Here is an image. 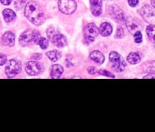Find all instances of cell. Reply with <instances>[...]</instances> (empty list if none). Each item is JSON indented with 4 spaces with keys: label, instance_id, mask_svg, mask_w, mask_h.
I'll use <instances>...</instances> for the list:
<instances>
[{
    "label": "cell",
    "instance_id": "6da1fadb",
    "mask_svg": "<svg viewBox=\"0 0 155 132\" xmlns=\"http://www.w3.org/2000/svg\"><path fill=\"white\" fill-rule=\"evenodd\" d=\"M25 14L27 18L35 25H41L44 21V11L35 2H30L27 4Z\"/></svg>",
    "mask_w": 155,
    "mask_h": 132
},
{
    "label": "cell",
    "instance_id": "7a4b0ae2",
    "mask_svg": "<svg viewBox=\"0 0 155 132\" xmlns=\"http://www.w3.org/2000/svg\"><path fill=\"white\" fill-rule=\"evenodd\" d=\"M41 38V34L38 31H33V30H27L21 34L19 37V43L21 46H28L32 43L36 44L39 43L40 39Z\"/></svg>",
    "mask_w": 155,
    "mask_h": 132
},
{
    "label": "cell",
    "instance_id": "3957f363",
    "mask_svg": "<svg viewBox=\"0 0 155 132\" xmlns=\"http://www.w3.org/2000/svg\"><path fill=\"white\" fill-rule=\"evenodd\" d=\"M110 61L112 64V68L115 72H122L126 69V62L116 52H111L110 53Z\"/></svg>",
    "mask_w": 155,
    "mask_h": 132
},
{
    "label": "cell",
    "instance_id": "277c9868",
    "mask_svg": "<svg viewBox=\"0 0 155 132\" xmlns=\"http://www.w3.org/2000/svg\"><path fill=\"white\" fill-rule=\"evenodd\" d=\"M5 71L8 78H15L21 72V65L18 61L11 59L6 62Z\"/></svg>",
    "mask_w": 155,
    "mask_h": 132
},
{
    "label": "cell",
    "instance_id": "5b68a950",
    "mask_svg": "<svg viewBox=\"0 0 155 132\" xmlns=\"http://www.w3.org/2000/svg\"><path fill=\"white\" fill-rule=\"evenodd\" d=\"M99 33L97 27L94 23H89L84 27V37L87 43L93 42L97 37Z\"/></svg>",
    "mask_w": 155,
    "mask_h": 132
},
{
    "label": "cell",
    "instance_id": "8992f818",
    "mask_svg": "<svg viewBox=\"0 0 155 132\" xmlns=\"http://www.w3.org/2000/svg\"><path fill=\"white\" fill-rule=\"evenodd\" d=\"M58 5L60 11L65 14H73L77 8L74 0H59Z\"/></svg>",
    "mask_w": 155,
    "mask_h": 132
},
{
    "label": "cell",
    "instance_id": "52a82bcc",
    "mask_svg": "<svg viewBox=\"0 0 155 132\" xmlns=\"http://www.w3.org/2000/svg\"><path fill=\"white\" fill-rule=\"evenodd\" d=\"M25 71L27 73L31 76H36L44 72V66L42 64L37 62H28L25 64Z\"/></svg>",
    "mask_w": 155,
    "mask_h": 132
},
{
    "label": "cell",
    "instance_id": "ba28073f",
    "mask_svg": "<svg viewBox=\"0 0 155 132\" xmlns=\"http://www.w3.org/2000/svg\"><path fill=\"white\" fill-rule=\"evenodd\" d=\"M139 13L144 21L151 24H155V12L149 5H144L139 10Z\"/></svg>",
    "mask_w": 155,
    "mask_h": 132
},
{
    "label": "cell",
    "instance_id": "9c48e42d",
    "mask_svg": "<svg viewBox=\"0 0 155 132\" xmlns=\"http://www.w3.org/2000/svg\"><path fill=\"white\" fill-rule=\"evenodd\" d=\"M126 27L132 34H134L137 31H141L142 29V24L140 23L139 21L131 17L128 18L126 20Z\"/></svg>",
    "mask_w": 155,
    "mask_h": 132
},
{
    "label": "cell",
    "instance_id": "30bf717a",
    "mask_svg": "<svg viewBox=\"0 0 155 132\" xmlns=\"http://www.w3.org/2000/svg\"><path fill=\"white\" fill-rule=\"evenodd\" d=\"M110 14L111 17L116 21L122 22L125 21V15L123 10L120 9L117 5H111L110 7Z\"/></svg>",
    "mask_w": 155,
    "mask_h": 132
},
{
    "label": "cell",
    "instance_id": "8fae6325",
    "mask_svg": "<svg viewBox=\"0 0 155 132\" xmlns=\"http://www.w3.org/2000/svg\"><path fill=\"white\" fill-rule=\"evenodd\" d=\"M90 7L94 16H100L102 14V0H90Z\"/></svg>",
    "mask_w": 155,
    "mask_h": 132
},
{
    "label": "cell",
    "instance_id": "7c38bea8",
    "mask_svg": "<svg viewBox=\"0 0 155 132\" xmlns=\"http://www.w3.org/2000/svg\"><path fill=\"white\" fill-rule=\"evenodd\" d=\"M2 43L6 47H13L15 42V36L11 31H7L2 35Z\"/></svg>",
    "mask_w": 155,
    "mask_h": 132
},
{
    "label": "cell",
    "instance_id": "4fadbf2b",
    "mask_svg": "<svg viewBox=\"0 0 155 132\" xmlns=\"http://www.w3.org/2000/svg\"><path fill=\"white\" fill-rule=\"evenodd\" d=\"M51 40L53 43L59 48H62L67 45L66 37L62 34H55L54 36L52 37Z\"/></svg>",
    "mask_w": 155,
    "mask_h": 132
},
{
    "label": "cell",
    "instance_id": "5bb4252c",
    "mask_svg": "<svg viewBox=\"0 0 155 132\" xmlns=\"http://www.w3.org/2000/svg\"><path fill=\"white\" fill-rule=\"evenodd\" d=\"M112 31H113V27L111 24L108 22H104L101 24L99 29V33L101 34V36L103 37H108L111 34Z\"/></svg>",
    "mask_w": 155,
    "mask_h": 132
},
{
    "label": "cell",
    "instance_id": "9a60e30c",
    "mask_svg": "<svg viewBox=\"0 0 155 132\" xmlns=\"http://www.w3.org/2000/svg\"><path fill=\"white\" fill-rule=\"evenodd\" d=\"M63 71V68H62L61 65H53V66H52L51 72H50V76H51L52 78L57 79V78H60Z\"/></svg>",
    "mask_w": 155,
    "mask_h": 132
},
{
    "label": "cell",
    "instance_id": "2e32d148",
    "mask_svg": "<svg viewBox=\"0 0 155 132\" xmlns=\"http://www.w3.org/2000/svg\"><path fill=\"white\" fill-rule=\"evenodd\" d=\"M91 59L97 64H103L104 62V56L100 51H93L90 54Z\"/></svg>",
    "mask_w": 155,
    "mask_h": 132
},
{
    "label": "cell",
    "instance_id": "e0dca14e",
    "mask_svg": "<svg viewBox=\"0 0 155 132\" xmlns=\"http://www.w3.org/2000/svg\"><path fill=\"white\" fill-rule=\"evenodd\" d=\"M2 14H3V18L6 22H11L15 18L16 14L14 11L9 8H6L2 11Z\"/></svg>",
    "mask_w": 155,
    "mask_h": 132
},
{
    "label": "cell",
    "instance_id": "ac0fdd59",
    "mask_svg": "<svg viewBox=\"0 0 155 132\" xmlns=\"http://www.w3.org/2000/svg\"><path fill=\"white\" fill-rule=\"evenodd\" d=\"M128 62L132 65H135L141 61V56L138 53H131L127 57Z\"/></svg>",
    "mask_w": 155,
    "mask_h": 132
},
{
    "label": "cell",
    "instance_id": "d6986e66",
    "mask_svg": "<svg viewBox=\"0 0 155 132\" xmlns=\"http://www.w3.org/2000/svg\"><path fill=\"white\" fill-rule=\"evenodd\" d=\"M143 71L148 73H155V61L145 62L142 65Z\"/></svg>",
    "mask_w": 155,
    "mask_h": 132
},
{
    "label": "cell",
    "instance_id": "ffe728a7",
    "mask_svg": "<svg viewBox=\"0 0 155 132\" xmlns=\"http://www.w3.org/2000/svg\"><path fill=\"white\" fill-rule=\"evenodd\" d=\"M47 56L52 62H57L61 58V54L57 50H51L47 53Z\"/></svg>",
    "mask_w": 155,
    "mask_h": 132
},
{
    "label": "cell",
    "instance_id": "44dd1931",
    "mask_svg": "<svg viewBox=\"0 0 155 132\" xmlns=\"http://www.w3.org/2000/svg\"><path fill=\"white\" fill-rule=\"evenodd\" d=\"M146 33L150 40L155 41V24H150L146 28Z\"/></svg>",
    "mask_w": 155,
    "mask_h": 132
},
{
    "label": "cell",
    "instance_id": "7402d4cb",
    "mask_svg": "<svg viewBox=\"0 0 155 132\" xmlns=\"http://www.w3.org/2000/svg\"><path fill=\"white\" fill-rule=\"evenodd\" d=\"M38 45H40V47L43 49V50H46L47 49L49 46V41L48 40L46 39V38H41L40 41H39Z\"/></svg>",
    "mask_w": 155,
    "mask_h": 132
},
{
    "label": "cell",
    "instance_id": "603a6c76",
    "mask_svg": "<svg viewBox=\"0 0 155 132\" xmlns=\"http://www.w3.org/2000/svg\"><path fill=\"white\" fill-rule=\"evenodd\" d=\"M134 36V40H135V42L137 43H140L142 41V34H141V31H137L133 34Z\"/></svg>",
    "mask_w": 155,
    "mask_h": 132
},
{
    "label": "cell",
    "instance_id": "cb8c5ba5",
    "mask_svg": "<svg viewBox=\"0 0 155 132\" xmlns=\"http://www.w3.org/2000/svg\"><path fill=\"white\" fill-rule=\"evenodd\" d=\"M26 3V0H15V6L18 9H21Z\"/></svg>",
    "mask_w": 155,
    "mask_h": 132
},
{
    "label": "cell",
    "instance_id": "d4e9b609",
    "mask_svg": "<svg viewBox=\"0 0 155 132\" xmlns=\"http://www.w3.org/2000/svg\"><path fill=\"white\" fill-rule=\"evenodd\" d=\"M98 73H99L101 75H104V76L110 77V78H115V76L113 75V74H111L110 72L105 70V69H101V70L98 72Z\"/></svg>",
    "mask_w": 155,
    "mask_h": 132
},
{
    "label": "cell",
    "instance_id": "484cf974",
    "mask_svg": "<svg viewBox=\"0 0 155 132\" xmlns=\"http://www.w3.org/2000/svg\"><path fill=\"white\" fill-rule=\"evenodd\" d=\"M124 37V31H123V28L122 27H119L117 31H116V37L119 38V39H121Z\"/></svg>",
    "mask_w": 155,
    "mask_h": 132
},
{
    "label": "cell",
    "instance_id": "4316f807",
    "mask_svg": "<svg viewBox=\"0 0 155 132\" xmlns=\"http://www.w3.org/2000/svg\"><path fill=\"white\" fill-rule=\"evenodd\" d=\"M7 62V57L2 53H0V65H4Z\"/></svg>",
    "mask_w": 155,
    "mask_h": 132
},
{
    "label": "cell",
    "instance_id": "83f0119b",
    "mask_svg": "<svg viewBox=\"0 0 155 132\" xmlns=\"http://www.w3.org/2000/svg\"><path fill=\"white\" fill-rule=\"evenodd\" d=\"M55 34V31H54V28L53 27H50L48 30H47V36H48L49 39L51 40L52 37L54 36Z\"/></svg>",
    "mask_w": 155,
    "mask_h": 132
},
{
    "label": "cell",
    "instance_id": "f1b7e54d",
    "mask_svg": "<svg viewBox=\"0 0 155 132\" xmlns=\"http://www.w3.org/2000/svg\"><path fill=\"white\" fill-rule=\"evenodd\" d=\"M128 2L131 7H135L138 4V0H128Z\"/></svg>",
    "mask_w": 155,
    "mask_h": 132
},
{
    "label": "cell",
    "instance_id": "f546056e",
    "mask_svg": "<svg viewBox=\"0 0 155 132\" xmlns=\"http://www.w3.org/2000/svg\"><path fill=\"white\" fill-rule=\"evenodd\" d=\"M87 72H88V73H90L91 75H95V74L97 72V68L93 67V66H92V67L88 68Z\"/></svg>",
    "mask_w": 155,
    "mask_h": 132
},
{
    "label": "cell",
    "instance_id": "4dcf8cb0",
    "mask_svg": "<svg viewBox=\"0 0 155 132\" xmlns=\"http://www.w3.org/2000/svg\"><path fill=\"white\" fill-rule=\"evenodd\" d=\"M144 79H153V78H155V74L154 73H150L144 77Z\"/></svg>",
    "mask_w": 155,
    "mask_h": 132
},
{
    "label": "cell",
    "instance_id": "1f68e13d",
    "mask_svg": "<svg viewBox=\"0 0 155 132\" xmlns=\"http://www.w3.org/2000/svg\"><path fill=\"white\" fill-rule=\"evenodd\" d=\"M0 2H2V5H8L12 2V0H0Z\"/></svg>",
    "mask_w": 155,
    "mask_h": 132
},
{
    "label": "cell",
    "instance_id": "d6a6232c",
    "mask_svg": "<svg viewBox=\"0 0 155 132\" xmlns=\"http://www.w3.org/2000/svg\"><path fill=\"white\" fill-rule=\"evenodd\" d=\"M150 2H151L152 6L155 8V0H150Z\"/></svg>",
    "mask_w": 155,
    "mask_h": 132
}]
</instances>
